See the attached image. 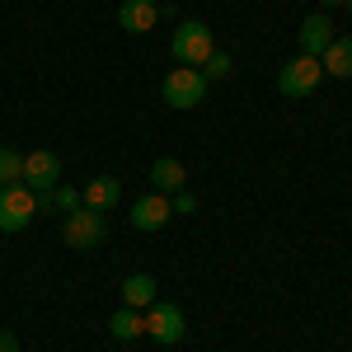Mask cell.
Segmentation results:
<instances>
[{
    "instance_id": "obj_9",
    "label": "cell",
    "mask_w": 352,
    "mask_h": 352,
    "mask_svg": "<svg viewBox=\"0 0 352 352\" xmlns=\"http://www.w3.org/2000/svg\"><path fill=\"white\" fill-rule=\"evenodd\" d=\"M333 38H338V33H333V19H329L324 10H315V14L300 19V56H315V61H320Z\"/></svg>"
},
{
    "instance_id": "obj_22",
    "label": "cell",
    "mask_w": 352,
    "mask_h": 352,
    "mask_svg": "<svg viewBox=\"0 0 352 352\" xmlns=\"http://www.w3.org/2000/svg\"><path fill=\"white\" fill-rule=\"evenodd\" d=\"M348 14H352V0H348Z\"/></svg>"
},
{
    "instance_id": "obj_8",
    "label": "cell",
    "mask_w": 352,
    "mask_h": 352,
    "mask_svg": "<svg viewBox=\"0 0 352 352\" xmlns=\"http://www.w3.org/2000/svg\"><path fill=\"white\" fill-rule=\"evenodd\" d=\"M24 188L33 192H52L61 184V160H56L52 151H28L24 155V179H19Z\"/></svg>"
},
{
    "instance_id": "obj_2",
    "label": "cell",
    "mask_w": 352,
    "mask_h": 352,
    "mask_svg": "<svg viewBox=\"0 0 352 352\" xmlns=\"http://www.w3.org/2000/svg\"><path fill=\"white\" fill-rule=\"evenodd\" d=\"M61 240L71 244L76 254H89V249H99L109 240V217L94 212V207H76L71 217L61 221Z\"/></svg>"
},
{
    "instance_id": "obj_11",
    "label": "cell",
    "mask_w": 352,
    "mask_h": 352,
    "mask_svg": "<svg viewBox=\"0 0 352 352\" xmlns=\"http://www.w3.org/2000/svg\"><path fill=\"white\" fill-rule=\"evenodd\" d=\"M151 188L164 192V197H169V192H184L188 188V169L174 160V155H160V160L151 164Z\"/></svg>"
},
{
    "instance_id": "obj_20",
    "label": "cell",
    "mask_w": 352,
    "mask_h": 352,
    "mask_svg": "<svg viewBox=\"0 0 352 352\" xmlns=\"http://www.w3.org/2000/svg\"><path fill=\"white\" fill-rule=\"evenodd\" d=\"M0 352H19V338L10 329H0Z\"/></svg>"
},
{
    "instance_id": "obj_17",
    "label": "cell",
    "mask_w": 352,
    "mask_h": 352,
    "mask_svg": "<svg viewBox=\"0 0 352 352\" xmlns=\"http://www.w3.org/2000/svg\"><path fill=\"white\" fill-rule=\"evenodd\" d=\"M19 179H24V155L10 151V146H0V188H10V184H19Z\"/></svg>"
},
{
    "instance_id": "obj_7",
    "label": "cell",
    "mask_w": 352,
    "mask_h": 352,
    "mask_svg": "<svg viewBox=\"0 0 352 352\" xmlns=\"http://www.w3.org/2000/svg\"><path fill=\"white\" fill-rule=\"evenodd\" d=\"M169 217H174V207H169V197L164 192H146V197H136L132 202V230H141V235H151V230H164L169 226Z\"/></svg>"
},
{
    "instance_id": "obj_4",
    "label": "cell",
    "mask_w": 352,
    "mask_h": 352,
    "mask_svg": "<svg viewBox=\"0 0 352 352\" xmlns=\"http://www.w3.org/2000/svg\"><path fill=\"white\" fill-rule=\"evenodd\" d=\"M320 80H324V66H320L315 56H300V52L277 71V89H282L287 99H310V94L320 89Z\"/></svg>"
},
{
    "instance_id": "obj_1",
    "label": "cell",
    "mask_w": 352,
    "mask_h": 352,
    "mask_svg": "<svg viewBox=\"0 0 352 352\" xmlns=\"http://www.w3.org/2000/svg\"><path fill=\"white\" fill-rule=\"evenodd\" d=\"M212 52H217V43H212V28L202 24V19H179L174 38H169V56H174L179 66H202V61H207Z\"/></svg>"
},
{
    "instance_id": "obj_3",
    "label": "cell",
    "mask_w": 352,
    "mask_h": 352,
    "mask_svg": "<svg viewBox=\"0 0 352 352\" xmlns=\"http://www.w3.org/2000/svg\"><path fill=\"white\" fill-rule=\"evenodd\" d=\"M160 94H164V104H169V109L188 113V109H197V104L207 99V76H202L197 66H174V71L164 76Z\"/></svg>"
},
{
    "instance_id": "obj_6",
    "label": "cell",
    "mask_w": 352,
    "mask_h": 352,
    "mask_svg": "<svg viewBox=\"0 0 352 352\" xmlns=\"http://www.w3.org/2000/svg\"><path fill=\"white\" fill-rule=\"evenodd\" d=\"M33 217H38V192L33 188H24V184L0 188V230L5 235H19Z\"/></svg>"
},
{
    "instance_id": "obj_12",
    "label": "cell",
    "mask_w": 352,
    "mask_h": 352,
    "mask_svg": "<svg viewBox=\"0 0 352 352\" xmlns=\"http://www.w3.org/2000/svg\"><path fill=\"white\" fill-rule=\"evenodd\" d=\"M80 192H85V207H94V212H104V217H109L113 207H118V197H122V184L109 179V174H99V179H89Z\"/></svg>"
},
{
    "instance_id": "obj_16",
    "label": "cell",
    "mask_w": 352,
    "mask_h": 352,
    "mask_svg": "<svg viewBox=\"0 0 352 352\" xmlns=\"http://www.w3.org/2000/svg\"><path fill=\"white\" fill-rule=\"evenodd\" d=\"M47 202H52V212L71 217L76 207H85V192H80V188H71V184H56V188L47 192Z\"/></svg>"
},
{
    "instance_id": "obj_13",
    "label": "cell",
    "mask_w": 352,
    "mask_h": 352,
    "mask_svg": "<svg viewBox=\"0 0 352 352\" xmlns=\"http://www.w3.org/2000/svg\"><path fill=\"white\" fill-rule=\"evenodd\" d=\"M155 292H160V287H155L151 272H132V277L122 282V305H132V310H151V305L160 300Z\"/></svg>"
},
{
    "instance_id": "obj_10",
    "label": "cell",
    "mask_w": 352,
    "mask_h": 352,
    "mask_svg": "<svg viewBox=\"0 0 352 352\" xmlns=\"http://www.w3.org/2000/svg\"><path fill=\"white\" fill-rule=\"evenodd\" d=\"M155 24H160V5H155V0H122V5H118V28H127V33H151Z\"/></svg>"
},
{
    "instance_id": "obj_19",
    "label": "cell",
    "mask_w": 352,
    "mask_h": 352,
    "mask_svg": "<svg viewBox=\"0 0 352 352\" xmlns=\"http://www.w3.org/2000/svg\"><path fill=\"white\" fill-rule=\"evenodd\" d=\"M169 207H174V217H192V212H197V197L184 188V192H174V197H169Z\"/></svg>"
},
{
    "instance_id": "obj_21",
    "label": "cell",
    "mask_w": 352,
    "mask_h": 352,
    "mask_svg": "<svg viewBox=\"0 0 352 352\" xmlns=\"http://www.w3.org/2000/svg\"><path fill=\"white\" fill-rule=\"evenodd\" d=\"M329 5H348V0H320V10H329Z\"/></svg>"
},
{
    "instance_id": "obj_14",
    "label": "cell",
    "mask_w": 352,
    "mask_h": 352,
    "mask_svg": "<svg viewBox=\"0 0 352 352\" xmlns=\"http://www.w3.org/2000/svg\"><path fill=\"white\" fill-rule=\"evenodd\" d=\"M320 66H324V76H333V80H348L352 76V38H333L324 47V56H320Z\"/></svg>"
},
{
    "instance_id": "obj_18",
    "label": "cell",
    "mask_w": 352,
    "mask_h": 352,
    "mask_svg": "<svg viewBox=\"0 0 352 352\" xmlns=\"http://www.w3.org/2000/svg\"><path fill=\"white\" fill-rule=\"evenodd\" d=\"M230 71H235V61H230V52H212L207 61H202V76H207V80H226Z\"/></svg>"
},
{
    "instance_id": "obj_5",
    "label": "cell",
    "mask_w": 352,
    "mask_h": 352,
    "mask_svg": "<svg viewBox=\"0 0 352 352\" xmlns=\"http://www.w3.org/2000/svg\"><path fill=\"white\" fill-rule=\"evenodd\" d=\"M141 315H146V333H151V343H160V348H174V343L188 333L184 305H174V300H155V305L141 310Z\"/></svg>"
},
{
    "instance_id": "obj_15",
    "label": "cell",
    "mask_w": 352,
    "mask_h": 352,
    "mask_svg": "<svg viewBox=\"0 0 352 352\" xmlns=\"http://www.w3.org/2000/svg\"><path fill=\"white\" fill-rule=\"evenodd\" d=\"M113 338H118V343H132V338H141V333H146V315H141V310H132V305H122V310H118V315H113Z\"/></svg>"
}]
</instances>
